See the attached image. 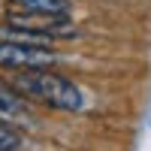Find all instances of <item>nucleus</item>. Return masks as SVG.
Here are the masks:
<instances>
[{
    "label": "nucleus",
    "mask_w": 151,
    "mask_h": 151,
    "mask_svg": "<svg viewBox=\"0 0 151 151\" xmlns=\"http://www.w3.org/2000/svg\"><path fill=\"white\" fill-rule=\"evenodd\" d=\"M12 88H15L21 97L40 100L42 106H52V109H60V112L82 109V91L70 79H64V76H58V73H45V70L18 73L15 79H12Z\"/></svg>",
    "instance_id": "obj_1"
},
{
    "label": "nucleus",
    "mask_w": 151,
    "mask_h": 151,
    "mask_svg": "<svg viewBox=\"0 0 151 151\" xmlns=\"http://www.w3.org/2000/svg\"><path fill=\"white\" fill-rule=\"evenodd\" d=\"M79 33L70 15H42V12H12L6 18V27L0 36L15 40H33V42H52V40H73Z\"/></svg>",
    "instance_id": "obj_2"
},
{
    "label": "nucleus",
    "mask_w": 151,
    "mask_h": 151,
    "mask_svg": "<svg viewBox=\"0 0 151 151\" xmlns=\"http://www.w3.org/2000/svg\"><path fill=\"white\" fill-rule=\"evenodd\" d=\"M52 64H58V55L48 45H33V40H15V36H3L0 40V67L45 70Z\"/></svg>",
    "instance_id": "obj_3"
},
{
    "label": "nucleus",
    "mask_w": 151,
    "mask_h": 151,
    "mask_svg": "<svg viewBox=\"0 0 151 151\" xmlns=\"http://www.w3.org/2000/svg\"><path fill=\"white\" fill-rule=\"evenodd\" d=\"M21 12H42V15H70V0H12Z\"/></svg>",
    "instance_id": "obj_4"
},
{
    "label": "nucleus",
    "mask_w": 151,
    "mask_h": 151,
    "mask_svg": "<svg viewBox=\"0 0 151 151\" xmlns=\"http://www.w3.org/2000/svg\"><path fill=\"white\" fill-rule=\"evenodd\" d=\"M0 115H3V118H21V115H27V103L21 100V94H12L6 85H0Z\"/></svg>",
    "instance_id": "obj_5"
},
{
    "label": "nucleus",
    "mask_w": 151,
    "mask_h": 151,
    "mask_svg": "<svg viewBox=\"0 0 151 151\" xmlns=\"http://www.w3.org/2000/svg\"><path fill=\"white\" fill-rule=\"evenodd\" d=\"M15 148H21V136L9 124L0 121V151H15Z\"/></svg>",
    "instance_id": "obj_6"
}]
</instances>
